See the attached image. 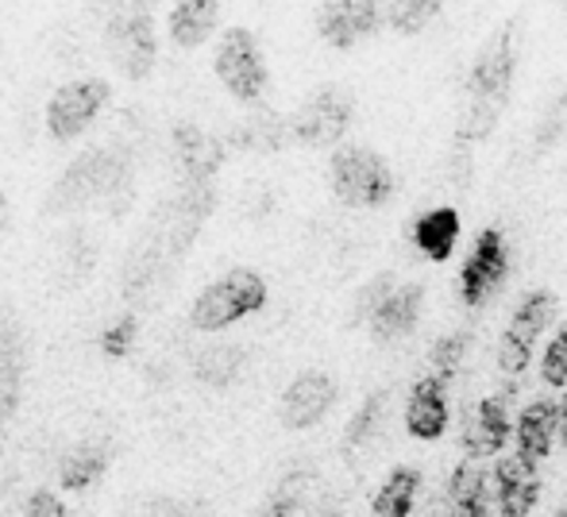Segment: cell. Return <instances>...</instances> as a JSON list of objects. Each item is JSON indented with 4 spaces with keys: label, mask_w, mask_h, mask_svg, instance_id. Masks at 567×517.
Listing matches in <instances>:
<instances>
[{
    "label": "cell",
    "mask_w": 567,
    "mask_h": 517,
    "mask_svg": "<svg viewBox=\"0 0 567 517\" xmlns=\"http://www.w3.org/2000/svg\"><path fill=\"white\" fill-rule=\"evenodd\" d=\"M127 201H132V155L124 147H85L51 186L43 213H120Z\"/></svg>",
    "instance_id": "cell-1"
},
{
    "label": "cell",
    "mask_w": 567,
    "mask_h": 517,
    "mask_svg": "<svg viewBox=\"0 0 567 517\" xmlns=\"http://www.w3.org/2000/svg\"><path fill=\"white\" fill-rule=\"evenodd\" d=\"M329 189L348 209H386L394 201V166L367 143H340L329 158Z\"/></svg>",
    "instance_id": "cell-2"
},
{
    "label": "cell",
    "mask_w": 567,
    "mask_h": 517,
    "mask_svg": "<svg viewBox=\"0 0 567 517\" xmlns=\"http://www.w3.org/2000/svg\"><path fill=\"white\" fill-rule=\"evenodd\" d=\"M267 298H270V286L259 270L231 267L194 298V306H189V329L205 332V337L225 332L231 324L259 313V309L267 306Z\"/></svg>",
    "instance_id": "cell-3"
},
{
    "label": "cell",
    "mask_w": 567,
    "mask_h": 517,
    "mask_svg": "<svg viewBox=\"0 0 567 517\" xmlns=\"http://www.w3.org/2000/svg\"><path fill=\"white\" fill-rule=\"evenodd\" d=\"M213 74L239 105H259L267 97L270 70L251 28H228L220 35L217 51H213Z\"/></svg>",
    "instance_id": "cell-4"
},
{
    "label": "cell",
    "mask_w": 567,
    "mask_h": 517,
    "mask_svg": "<svg viewBox=\"0 0 567 517\" xmlns=\"http://www.w3.org/2000/svg\"><path fill=\"white\" fill-rule=\"evenodd\" d=\"M553 321H556V293L545 290V286H537V290H529L522 301H517L506 329H502V337H498V371L502 375H509V379L525 375V368L533 363V348H537L540 337L553 329Z\"/></svg>",
    "instance_id": "cell-5"
},
{
    "label": "cell",
    "mask_w": 567,
    "mask_h": 517,
    "mask_svg": "<svg viewBox=\"0 0 567 517\" xmlns=\"http://www.w3.org/2000/svg\"><path fill=\"white\" fill-rule=\"evenodd\" d=\"M105 46L109 59L127 82H143L151 77L158 59V39H155V20H151V8L124 4L109 15L105 23Z\"/></svg>",
    "instance_id": "cell-6"
},
{
    "label": "cell",
    "mask_w": 567,
    "mask_h": 517,
    "mask_svg": "<svg viewBox=\"0 0 567 517\" xmlns=\"http://www.w3.org/2000/svg\"><path fill=\"white\" fill-rule=\"evenodd\" d=\"M355 101L343 85H321L313 90L290 116V143L301 147H340L351 128Z\"/></svg>",
    "instance_id": "cell-7"
},
{
    "label": "cell",
    "mask_w": 567,
    "mask_h": 517,
    "mask_svg": "<svg viewBox=\"0 0 567 517\" xmlns=\"http://www.w3.org/2000/svg\"><path fill=\"white\" fill-rule=\"evenodd\" d=\"M514 74H517V43H514V23H506L471 59L467 105H486L502 113L509 90H514Z\"/></svg>",
    "instance_id": "cell-8"
},
{
    "label": "cell",
    "mask_w": 567,
    "mask_h": 517,
    "mask_svg": "<svg viewBox=\"0 0 567 517\" xmlns=\"http://www.w3.org/2000/svg\"><path fill=\"white\" fill-rule=\"evenodd\" d=\"M113 101V85L105 77H74V82H62L59 90L47 101V135L54 143L78 139L85 128H93L105 105Z\"/></svg>",
    "instance_id": "cell-9"
},
{
    "label": "cell",
    "mask_w": 567,
    "mask_h": 517,
    "mask_svg": "<svg viewBox=\"0 0 567 517\" xmlns=\"http://www.w3.org/2000/svg\"><path fill=\"white\" fill-rule=\"evenodd\" d=\"M509 278V240L502 228H483L471 244L467 259L460 267V301L467 309H483Z\"/></svg>",
    "instance_id": "cell-10"
},
{
    "label": "cell",
    "mask_w": 567,
    "mask_h": 517,
    "mask_svg": "<svg viewBox=\"0 0 567 517\" xmlns=\"http://www.w3.org/2000/svg\"><path fill=\"white\" fill-rule=\"evenodd\" d=\"M514 421L509 417V394H486L471 402L460 417V456L494 464L514 444Z\"/></svg>",
    "instance_id": "cell-11"
},
{
    "label": "cell",
    "mask_w": 567,
    "mask_h": 517,
    "mask_svg": "<svg viewBox=\"0 0 567 517\" xmlns=\"http://www.w3.org/2000/svg\"><path fill=\"white\" fill-rule=\"evenodd\" d=\"M340 402V383L332 371L306 368L286 383L282 397H278V421L290 433H309L317 428Z\"/></svg>",
    "instance_id": "cell-12"
},
{
    "label": "cell",
    "mask_w": 567,
    "mask_h": 517,
    "mask_svg": "<svg viewBox=\"0 0 567 517\" xmlns=\"http://www.w3.org/2000/svg\"><path fill=\"white\" fill-rule=\"evenodd\" d=\"M491 495L494 517H533L545 498V475L540 464H529L517 452H506L491 464Z\"/></svg>",
    "instance_id": "cell-13"
},
{
    "label": "cell",
    "mask_w": 567,
    "mask_h": 517,
    "mask_svg": "<svg viewBox=\"0 0 567 517\" xmlns=\"http://www.w3.org/2000/svg\"><path fill=\"white\" fill-rule=\"evenodd\" d=\"M317 35L332 46V51H355L363 39L386 23L379 0H321L317 4Z\"/></svg>",
    "instance_id": "cell-14"
},
{
    "label": "cell",
    "mask_w": 567,
    "mask_h": 517,
    "mask_svg": "<svg viewBox=\"0 0 567 517\" xmlns=\"http://www.w3.org/2000/svg\"><path fill=\"white\" fill-rule=\"evenodd\" d=\"M28 375V329L8 301H0V421H12L23 405Z\"/></svg>",
    "instance_id": "cell-15"
},
{
    "label": "cell",
    "mask_w": 567,
    "mask_h": 517,
    "mask_svg": "<svg viewBox=\"0 0 567 517\" xmlns=\"http://www.w3.org/2000/svg\"><path fill=\"white\" fill-rule=\"evenodd\" d=\"M402 425L413 441L421 444H436L452 425V397H449V383H441L436 375H421L417 383L410 386L402 405Z\"/></svg>",
    "instance_id": "cell-16"
},
{
    "label": "cell",
    "mask_w": 567,
    "mask_h": 517,
    "mask_svg": "<svg viewBox=\"0 0 567 517\" xmlns=\"http://www.w3.org/2000/svg\"><path fill=\"white\" fill-rule=\"evenodd\" d=\"M421 313H425V286L421 282H398L386 298L374 306V313L367 317V337L374 344H398V340L413 337L421 324Z\"/></svg>",
    "instance_id": "cell-17"
},
{
    "label": "cell",
    "mask_w": 567,
    "mask_h": 517,
    "mask_svg": "<svg viewBox=\"0 0 567 517\" xmlns=\"http://www.w3.org/2000/svg\"><path fill=\"white\" fill-rule=\"evenodd\" d=\"M556 444H560V397H529L514 421V452L529 464H545Z\"/></svg>",
    "instance_id": "cell-18"
},
{
    "label": "cell",
    "mask_w": 567,
    "mask_h": 517,
    "mask_svg": "<svg viewBox=\"0 0 567 517\" xmlns=\"http://www.w3.org/2000/svg\"><path fill=\"white\" fill-rule=\"evenodd\" d=\"M109 467H113V444H109L105 436H97V441H78L59 456V487L66 490V495H85V490L101 487Z\"/></svg>",
    "instance_id": "cell-19"
},
{
    "label": "cell",
    "mask_w": 567,
    "mask_h": 517,
    "mask_svg": "<svg viewBox=\"0 0 567 517\" xmlns=\"http://www.w3.org/2000/svg\"><path fill=\"white\" fill-rule=\"evenodd\" d=\"M174 151L182 163V182H217L220 166H225V139L189 121L174 128Z\"/></svg>",
    "instance_id": "cell-20"
},
{
    "label": "cell",
    "mask_w": 567,
    "mask_h": 517,
    "mask_svg": "<svg viewBox=\"0 0 567 517\" xmlns=\"http://www.w3.org/2000/svg\"><path fill=\"white\" fill-rule=\"evenodd\" d=\"M449 506L455 517H494L491 467L483 459L460 456V464L449 475Z\"/></svg>",
    "instance_id": "cell-21"
},
{
    "label": "cell",
    "mask_w": 567,
    "mask_h": 517,
    "mask_svg": "<svg viewBox=\"0 0 567 517\" xmlns=\"http://www.w3.org/2000/svg\"><path fill=\"white\" fill-rule=\"evenodd\" d=\"M425 490V472L417 464H394L371 490V517H413Z\"/></svg>",
    "instance_id": "cell-22"
},
{
    "label": "cell",
    "mask_w": 567,
    "mask_h": 517,
    "mask_svg": "<svg viewBox=\"0 0 567 517\" xmlns=\"http://www.w3.org/2000/svg\"><path fill=\"white\" fill-rule=\"evenodd\" d=\"M166 28H171L174 46H182V51L209 43L213 31L220 28V0H174Z\"/></svg>",
    "instance_id": "cell-23"
},
{
    "label": "cell",
    "mask_w": 567,
    "mask_h": 517,
    "mask_svg": "<svg viewBox=\"0 0 567 517\" xmlns=\"http://www.w3.org/2000/svg\"><path fill=\"white\" fill-rule=\"evenodd\" d=\"M460 213L452 209V205H436V209L421 213L417 225H413V248L421 251L425 259L433 262H444L455 256V244H460Z\"/></svg>",
    "instance_id": "cell-24"
},
{
    "label": "cell",
    "mask_w": 567,
    "mask_h": 517,
    "mask_svg": "<svg viewBox=\"0 0 567 517\" xmlns=\"http://www.w3.org/2000/svg\"><path fill=\"white\" fill-rule=\"evenodd\" d=\"M247 352L239 344H228V340H217V344H205L202 352L194 355V379L202 386L225 390L244 375Z\"/></svg>",
    "instance_id": "cell-25"
},
{
    "label": "cell",
    "mask_w": 567,
    "mask_h": 517,
    "mask_svg": "<svg viewBox=\"0 0 567 517\" xmlns=\"http://www.w3.org/2000/svg\"><path fill=\"white\" fill-rule=\"evenodd\" d=\"M231 147L244 151H278L282 143H290V121H282L278 113H255L244 124H236L228 135Z\"/></svg>",
    "instance_id": "cell-26"
},
{
    "label": "cell",
    "mask_w": 567,
    "mask_h": 517,
    "mask_svg": "<svg viewBox=\"0 0 567 517\" xmlns=\"http://www.w3.org/2000/svg\"><path fill=\"white\" fill-rule=\"evenodd\" d=\"M441 12L444 0H382V15L398 35H421Z\"/></svg>",
    "instance_id": "cell-27"
},
{
    "label": "cell",
    "mask_w": 567,
    "mask_h": 517,
    "mask_svg": "<svg viewBox=\"0 0 567 517\" xmlns=\"http://www.w3.org/2000/svg\"><path fill=\"white\" fill-rule=\"evenodd\" d=\"M467 344L471 337L467 332H449V337H441L433 344V352H429V375H436L441 383H455V375H460L463 360H467Z\"/></svg>",
    "instance_id": "cell-28"
},
{
    "label": "cell",
    "mask_w": 567,
    "mask_h": 517,
    "mask_svg": "<svg viewBox=\"0 0 567 517\" xmlns=\"http://www.w3.org/2000/svg\"><path fill=\"white\" fill-rule=\"evenodd\" d=\"M540 383L548 390L567 386V321L556 324L553 337H548L545 352H540Z\"/></svg>",
    "instance_id": "cell-29"
},
{
    "label": "cell",
    "mask_w": 567,
    "mask_h": 517,
    "mask_svg": "<svg viewBox=\"0 0 567 517\" xmlns=\"http://www.w3.org/2000/svg\"><path fill=\"white\" fill-rule=\"evenodd\" d=\"M382 405H386V394H371L363 405L355 410V417L348 421V433H343V441H348V448H363V444H371V436H379L382 428Z\"/></svg>",
    "instance_id": "cell-30"
},
{
    "label": "cell",
    "mask_w": 567,
    "mask_h": 517,
    "mask_svg": "<svg viewBox=\"0 0 567 517\" xmlns=\"http://www.w3.org/2000/svg\"><path fill=\"white\" fill-rule=\"evenodd\" d=\"M135 337H140V317L135 313L113 317V321L105 324V332H101V355H105V360H124L135 348Z\"/></svg>",
    "instance_id": "cell-31"
},
{
    "label": "cell",
    "mask_w": 567,
    "mask_h": 517,
    "mask_svg": "<svg viewBox=\"0 0 567 517\" xmlns=\"http://www.w3.org/2000/svg\"><path fill=\"white\" fill-rule=\"evenodd\" d=\"M301 506H306V479L290 475V479H282L267 495V503H262L259 517H298Z\"/></svg>",
    "instance_id": "cell-32"
},
{
    "label": "cell",
    "mask_w": 567,
    "mask_h": 517,
    "mask_svg": "<svg viewBox=\"0 0 567 517\" xmlns=\"http://www.w3.org/2000/svg\"><path fill=\"white\" fill-rule=\"evenodd\" d=\"M120 517H194V506L171 495H140L124 506Z\"/></svg>",
    "instance_id": "cell-33"
},
{
    "label": "cell",
    "mask_w": 567,
    "mask_h": 517,
    "mask_svg": "<svg viewBox=\"0 0 567 517\" xmlns=\"http://www.w3.org/2000/svg\"><path fill=\"white\" fill-rule=\"evenodd\" d=\"M398 286V278L390 275V270H382V275H374L371 282L363 286V290L355 293V309H351V313H355V324H367V317L374 313V306H379L382 298H386L390 290H394Z\"/></svg>",
    "instance_id": "cell-34"
},
{
    "label": "cell",
    "mask_w": 567,
    "mask_h": 517,
    "mask_svg": "<svg viewBox=\"0 0 567 517\" xmlns=\"http://www.w3.org/2000/svg\"><path fill=\"white\" fill-rule=\"evenodd\" d=\"M23 517H78V514L70 510L54 490L39 487V490H31V498L23 503Z\"/></svg>",
    "instance_id": "cell-35"
},
{
    "label": "cell",
    "mask_w": 567,
    "mask_h": 517,
    "mask_svg": "<svg viewBox=\"0 0 567 517\" xmlns=\"http://www.w3.org/2000/svg\"><path fill=\"white\" fill-rule=\"evenodd\" d=\"M564 128H567V93H564L560 101H556L553 113H548L545 124H540V132H545V135H540V147H548V143H553Z\"/></svg>",
    "instance_id": "cell-36"
},
{
    "label": "cell",
    "mask_w": 567,
    "mask_h": 517,
    "mask_svg": "<svg viewBox=\"0 0 567 517\" xmlns=\"http://www.w3.org/2000/svg\"><path fill=\"white\" fill-rule=\"evenodd\" d=\"M560 444L567 448V386H564V394H560Z\"/></svg>",
    "instance_id": "cell-37"
},
{
    "label": "cell",
    "mask_w": 567,
    "mask_h": 517,
    "mask_svg": "<svg viewBox=\"0 0 567 517\" xmlns=\"http://www.w3.org/2000/svg\"><path fill=\"white\" fill-rule=\"evenodd\" d=\"M4 228H8V194L0 189V236H4Z\"/></svg>",
    "instance_id": "cell-38"
},
{
    "label": "cell",
    "mask_w": 567,
    "mask_h": 517,
    "mask_svg": "<svg viewBox=\"0 0 567 517\" xmlns=\"http://www.w3.org/2000/svg\"><path fill=\"white\" fill-rule=\"evenodd\" d=\"M444 517H455V514H452V510H449V514H444Z\"/></svg>",
    "instance_id": "cell-39"
},
{
    "label": "cell",
    "mask_w": 567,
    "mask_h": 517,
    "mask_svg": "<svg viewBox=\"0 0 567 517\" xmlns=\"http://www.w3.org/2000/svg\"><path fill=\"white\" fill-rule=\"evenodd\" d=\"M97 4H105V0H97Z\"/></svg>",
    "instance_id": "cell-40"
},
{
    "label": "cell",
    "mask_w": 567,
    "mask_h": 517,
    "mask_svg": "<svg viewBox=\"0 0 567 517\" xmlns=\"http://www.w3.org/2000/svg\"><path fill=\"white\" fill-rule=\"evenodd\" d=\"M564 4H567V0H564Z\"/></svg>",
    "instance_id": "cell-41"
}]
</instances>
